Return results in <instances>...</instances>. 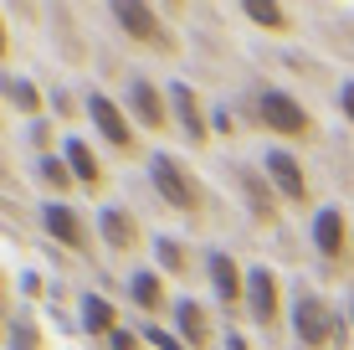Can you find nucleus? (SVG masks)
I'll list each match as a JSON object with an SVG mask.
<instances>
[{
    "label": "nucleus",
    "mask_w": 354,
    "mask_h": 350,
    "mask_svg": "<svg viewBox=\"0 0 354 350\" xmlns=\"http://www.w3.org/2000/svg\"><path fill=\"white\" fill-rule=\"evenodd\" d=\"M88 119H93V129L108 139V150H118V155H133V124H129V108L124 103H113L108 93H88Z\"/></svg>",
    "instance_id": "obj_7"
},
{
    "label": "nucleus",
    "mask_w": 354,
    "mask_h": 350,
    "mask_svg": "<svg viewBox=\"0 0 354 350\" xmlns=\"http://www.w3.org/2000/svg\"><path fill=\"white\" fill-rule=\"evenodd\" d=\"M241 16L257 21V26L272 31V36H288V31H292V16L277 6V0H241Z\"/></svg>",
    "instance_id": "obj_21"
},
{
    "label": "nucleus",
    "mask_w": 354,
    "mask_h": 350,
    "mask_svg": "<svg viewBox=\"0 0 354 350\" xmlns=\"http://www.w3.org/2000/svg\"><path fill=\"white\" fill-rule=\"evenodd\" d=\"M108 16H113V26L129 36V42H144V46H160V52H175V36L165 31L160 10L154 6H139V0H118V6H108Z\"/></svg>",
    "instance_id": "obj_4"
},
{
    "label": "nucleus",
    "mask_w": 354,
    "mask_h": 350,
    "mask_svg": "<svg viewBox=\"0 0 354 350\" xmlns=\"http://www.w3.org/2000/svg\"><path fill=\"white\" fill-rule=\"evenodd\" d=\"M226 350H247V340H241V335H226Z\"/></svg>",
    "instance_id": "obj_30"
},
{
    "label": "nucleus",
    "mask_w": 354,
    "mask_h": 350,
    "mask_svg": "<svg viewBox=\"0 0 354 350\" xmlns=\"http://www.w3.org/2000/svg\"><path fill=\"white\" fill-rule=\"evenodd\" d=\"M165 93H169V119L180 124V134H185L195 150H205V144H211V114H205L201 93H195L185 78H175Z\"/></svg>",
    "instance_id": "obj_5"
},
{
    "label": "nucleus",
    "mask_w": 354,
    "mask_h": 350,
    "mask_svg": "<svg viewBox=\"0 0 354 350\" xmlns=\"http://www.w3.org/2000/svg\"><path fill=\"white\" fill-rule=\"evenodd\" d=\"M41 227H46V237H52V243H62L67 252H77V258H88V252H93L88 222H82L67 201H46V207H41Z\"/></svg>",
    "instance_id": "obj_8"
},
{
    "label": "nucleus",
    "mask_w": 354,
    "mask_h": 350,
    "mask_svg": "<svg viewBox=\"0 0 354 350\" xmlns=\"http://www.w3.org/2000/svg\"><path fill=\"white\" fill-rule=\"evenodd\" d=\"M129 299L144 309V315H160V309L169 304V299H165V273H154V268L129 273Z\"/></svg>",
    "instance_id": "obj_18"
},
{
    "label": "nucleus",
    "mask_w": 354,
    "mask_h": 350,
    "mask_svg": "<svg viewBox=\"0 0 354 350\" xmlns=\"http://www.w3.org/2000/svg\"><path fill=\"white\" fill-rule=\"evenodd\" d=\"M247 315L262 330H277V320H283V288H277V273L267 263L247 268Z\"/></svg>",
    "instance_id": "obj_6"
},
{
    "label": "nucleus",
    "mask_w": 354,
    "mask_h": 350,
    "mask_svg": "<svg viewBox=\"0 0 354 350\" xmlns=\"http://www.w3.org/2000/svg\"><path fill=\"white\" fill-rule=\"evenodd\" d=\"M77 324L88 335H97V340H113L118 335V309H113V299H103V294H82L77 299Z\"/></svg>",
    "instance_id": "obj_15"
},
{
    "label": "nucleus",
    "mask_w": 354,
    "mask_h": 350,
    "mask_svg": "<svg viewBox=\"0 0 354 350\" xmlns=\"http://www.w3.org/2000/svg\"><path fill=\"white\" fill-rule=\"evenodd\" d=\"M97 237H103L113 252H133L144 243V227H139V216L124 211V207H103L97 211Z\"/></svg>",
    "instance_id": "obj_13"
},
{
    "label": "nucleus",
    "mask_w": 354,
    "mask_h": 350,
    "mask_svg": "<svg viewBox=\"0 0 354 350\" xmlns=\"http://www.w3.org/2000/svg\"><path fill=\"white\" fill-rule=\"evenodd\" d=\"M154 263H160V273H190V247L175 237H154Z\"/></svg>",
    "instance_id": "obj_22"
},
{
    "label": "nucleus",
    "mask_w": 354,
    "mask_h": 350,
    "mask_svg": "<svg viewBox=\"0 0 354 350\" xmlns=\"http://www.w3.org/2000/svg\"><path fill=\"white\" fill-rule=\"evenodd\" d=\"M257 124L272 129V134H283V139H308V134H313V114L292 98L288 88H262V98H257Z\"/></svg>",
    "instance_id": "obj_3"
},
{
    "label": "nucleus",
    "mask_w": 354,
    "mask_h": 350,
    "mask_svg": "<svg viewBox=\"0 0 354 350\" xmlns=\"http://www.w3.org/2000/svg\"><path fill=\"white\" fill-rule=\"evenodd\" d=\"M129 114L133 124H144L149 134H160V129H169V93H160L149 78H129Z\"/></svg>",
    "instance_id": "obj_11"
},
{
    "label": "nucleus",
    "mask_w": 354,
    "mask_h": 350,
    "mask_svg": "<svg viewBox=\"0 0 354 350\" xmlns=\"http://www.w3.org/2000/svg\"><path fill=\"white\" fill-rule=\"evenodd\" d=\"M149 186L160 191V201H165L169 211H185V216L205 211V186H201V175L185 170V165H180L175 155H165V150L149 160Z\"/></svg>",
    "instance_id": "obj_1"
},
{
    "label": "nucleus",
    "mask_w": 354,
    "mask_h": 350,
    "mask_svg": "<svg viewBox=\"0 0 354 350\" xmlns=\"http://www.w3.org/2000/svg\"><path fill=\"white\" fill-rule=\"evenodd\" d=\"M31 144L46 155V144H52V124H36V129H31Z\"/></svg>",
    "instance_id": "obj_27"
},
{
    "label": "nucleus",
    "mask_w": 354,
    "mask_h": 350,
    "mask_svg": "<svg viewBox=\"0 0 354 350\" xmlns=\"http://www.w3.org/2000/svg\"><path fill=\"white\" fill-rule=\"evenodd\" d=\"M205 268H211V288H216V299H221L226 309H236V304H247V268H241L231 252L216 247L211 258H205Z\"/></svg>",
    "instance_id": "obj_12"
},
{
    "label": "nucleus",
    "mask_w": 354,
    "mask_h": 350,
    "mask_svg": "<svg viewBox=\"0 0 354 350\" xmlns=\"http://www.w3.org/2000/svg\"><path fill=\"white\" fill-rule=\"evenodd\" d=\"M36 180H41L52 196H67V191H77V175H72L67 155H36Z\"/></svg>",
    "instance_id": "obj_20"
},
{
    "label": "nucleus",
    "mask_w": 354,
    "mask_h": 350,
    "mask_svg": "<svg viewBox=\"0 0 354 350\" xmlns=\"http://www.w3.org/2000/svg\"><path fill=\"white\" fill-rule=\"evenodd\" d=\"M175 330H180V345L185 350H211V340H216V324H211L201 299H180L175 304Z\"/></svg>",
    "instance_id": "obj_14"
},
{
    "label": "nucleus",
    "mask_w": 354,
    "mask_h": 350,
    "mask_svg": "<svg viewBox=\"0 0 354 350\" xmlns=\"http://www.w3.org/2000/svg\"><path fill=\"white\" fill-rule=\"evenodd\" d=\"M0 93H6V103L10 108H21V119H36L41 114V88H36L31 78H16V72H0Z\"/></svg>",
    "instance_id": "obj_19"
},
{
    "label": "nucleus",
    "mask_w": 354,
    "mask_h": 350,
    "mask_svg": "<svg viewBox=\"0 0 354 350\" xmlns=\"http://www.w3.org/2000/svg\"><path fill=\"white\" fill-rule=\"evenodd\" d=\"M211 129H221V134H231V114H226V108H216V114H211Z\"/></svg>",
    "instance_id": "obj_28"
},
{
    "label": "nucleus",
    "mask_w": 354,
    "mask_h": 350,
    "mask_svg": "<svg viewBox=\"0 0 354 350\" xmlns=\"http://www.w3.org/2000/svg\"><path fill=\"white\" fill-rule=\"evenodd\" d=\"M108 350H144V335H133V330H118L113 340H108Z\"/></svg>",
    "instance_id": "obj_25"
},
{
    "label": "nucleus",
    "mask_w": 354,
    "mask_h": 350,
    "mask_svg": "<svg viewBox=\"0 0 354 350\" xmlns=\"http://www.w3.org/2000/svg\"><path fill=\"white\" fill-rule=\"evenodd\" d=\"M262 175L272 180V191L288 201V207H303V201H308V175H303V165L292 160L288 150H267L262 155Z\"/></svg>",
    "instance_id": "obj_10"
},
{
    "label": "nucleus",
    "mask_w": 354,
    "mask_h": 350,
    "mask_svg": "<svg viewBox=\"0 0 354 350\" xmlns=\"http://www.w3.org/2000/svg\"><path fill=\"white\" fill-rule=\"evenodd\" d=\"M308 237H313V247H319L324 263H344L349 258V216L339 207H319V211H313Z\"/></svg>",
    "instance_id": "obj_9"
},
{
    "label": "nucleus",
    "mask_w": 354,
    "mask_h": 350,
    "mask_svg": "<svg viewBox=\"0 0 354 350\" xmlns=\"http://www.w3.org/2000/svg\"><path fill=\"white\" fill-rule=\"evenodd\" d=\"M349 36H354V21H349Z\"/></svg>",
    "instance_id": "obj_33"
},
{
    "label": "nucleus",
    "mask_w": 354,
    "mask_h": 350,
    "mask_svg": "<svg viewBox=\"0 0 354 350\" xmlns=\"http://www.w3.org/2000/svg\"><path fill=\"white\" fill-rule=\"evenodd\" d=\"M10 57V31H6V16H0V62Z\"/></svg>",
    "instance_id": "obj_29"
},
{
    "label": "nucleus",
    "mask_w": 354,
    "mask_h": 350,
    "mask_svg": "<svg viewBox=\"0 0 354 350\" xmlns=\"http://www.w3.org/2000/svg\"><path fill=\"white\" fill-rule=\"evenodd\" d=\"M236 180H241V196H247V207H252V216H257V222H277L272 180H267L262 170H252V165H241V170H236Z\"/></svg>",
    "instance_id": "obj_16"
},
{
    "label": "nucleus",
    "mask_w": 354,
    "mask_h": 350,
    "mask_svg": "<svg viewBox=\"0 0 354 350\" xmlns=\"http://www.w3.org/2000/svg\"><path fill=\"white\" fill-rule=\"evenodd\" d=\"M339 108H344V119L354 124V82H344V88H339Z\"/></svg>",
    "instance_id": "obj_26"
},
{
    "label": "nucleus",
    "mask_w": 354,
    "mask_h": 350,
    "mask_svg": "<svg viewBox=\"0 0 354 350\" xmlns=\"http://www.w3.org/2000/svg\"><path fill=\"white\" fill-rule=\"evenodd\" d=\"M52 114H62V119H77V98L57 88V93H52Z\"/></svg>",
    "instance_id": "obj_24"
},
{
    "label": "nucleus",
    "mask_w": 354,
    "mask_h": 350,
    "mask_svg": "<svg viewBox=\"0 0 354 350\" xmlns=\"http://www.w3.org/2000/svg\"><path fill=\"white\" fill-rule=\"evenodd\" d=\"M0 288H6V273H0Z\"/></svg>",
    "instance_id": "obj_32"
},
{
    "label": "nucleus",
    "mask_w": 354,
    "mask_h": 350,
    "mask_svg": "<svg viewBox=\"0 0 354 350\" xmlns=\"http://www.w3.org/2000/svg\"><path fill=\"white\" fill-rule=\"evenodd\" d=\"M62 155H67V165H72V175H77V186H88V191L103 186V160H97V150H93L88 139H67Z\"/></svg>",
    "instance_id": "obj_17"
},
{
    "label": "nucleus",
    "mask_w": 354,
    "mask_h": 350,
    "mask_svg": "<svg viewBox=\"0 0 354 350\" xmlns=\"http://www.w3.org/2000/svg\"><path fill=\"white\" fill-rule=\"evenodd\" d=\"M144 345H160V350H185L175 340V335H165V330H154V324H144Z\"/></svg>",
    "instance_id": "obj_23"
},
{
    "label": "nucleus",
    "mask_w": 354,
    "mask_h": 350,
    "mask_svg": "<svg viewBox=\"0 0 354 350\" xmlns=\"http://www.w3.org/2000/svg\"><path fill=\"white\" fill-rule=\"evenodd\" d=\"M288 324H292V335H298L303 350H324L339 330V315L328 309L324 294H313V288L303 283L298 294H292V304H288Z\"/></svg>",
    "instance_id": "obj_2"
},
{
    "label": "nucleus",
    "mask_w": 354,
    "mask_h": 350,
    "mask_svg": "<svg viewBox=\"0 0 354 350\" xmlns=\"http://www.w3.org/2000/svg\"><path fill=\"white\" fill-rule=\"evenodd\" d=\"M349 330H354V294H349Z\"/></svg>",
    "instance_id": "obj_31"
}]
</instances>
